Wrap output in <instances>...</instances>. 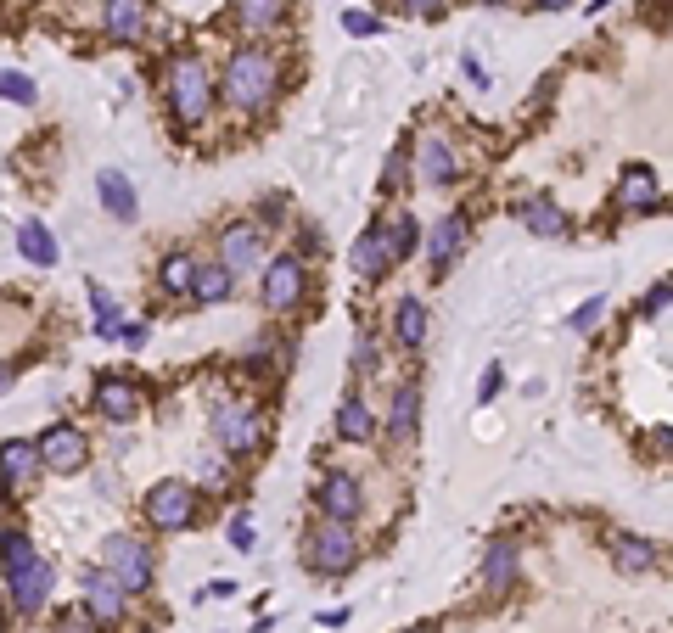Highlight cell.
<instances>
[{
  "label": "cell",
  "mask_w": 673,
  "mask_h": 633,
  "mask_svg": "<svg viewBox=\"0 0 673 633\" xmlns=\"http://www.w3.org/2000/svg\"><path fill=\"white\" fill-rule=\"evenodd\" d=\"M376 365H382V348H376L371 331H359V342H354V370H359V376H371Z\"/></svg>",
  "instance_id": "cell-36"
},
{
  "label": "cell",
  "mask_w": 673,
  "mask_h": 633,
  "mask_svg": "<svg viewBox=\"0 0 673 633\" xmlns=\"http://www.w3.org/2000/svg\"><path fill=\"white\" fill-rule=\"evenodd\" d=\"M601 314H606V297H589V303H578L573 331H595V325H601Z\"/></svg>",
  "instance_id": "cell-37"
},
{
  "label": "cell",
  "mask_w": 673,
  "mask_h": 633,
  "mask_svg": "<svg viewBox=\"0 0 673 633\" xmlns=\"http://www.w3.org/2000/svg\"><path fill=\"white\" fill-rule=\"evenodd\" d=\"M359 561V538H354V521H315L309 527V566L320 577H337Z\"/></svg>",
  "instance_id": "cell-4"
},
{
  "label": "cell",
  "mask_w": 673,
  "mask_h": 633,
  "mask_svg": "<svg viewBox=\"0 0 673 633\" xmlns=\"http://www.w3.org/2000/svg\"><path fill=\"white\" fill-rule=\"evenodd\" d=\"M214 443H219V454H230V460H247V454L264 443V421H258V409L247 404V398H225V404L214 409Z\"/></svg>",
  "instance_id": "cell-3"
},
{
  "label": "cell",
  "mask_w": 673,
  "mask_h": 633,
  "mask_svg": "<svg viewBox=\"0 0 673 633\" xmlns=\"http://www.w3.org/2000/svg\"><path fill=\"white\" fill-rule=\"evenodd\" d=\"M483 6H505V0H483Z\"/></svg>",
  "instance_id": "cell-49"
},
{
  "label": "cell",
  "mask_w": 673,
  "mask_h": 633,
  "mask_svg": "<svg viewBox=\"0 0 673 633\" xmlns=\"http://www.w3.org/2000/svg\"><path fill=\"white\" fill-rule=\"evenodd\" d=\"M101 566L124 583V594H141L152 589V549L141 544V538H129V533H113L107 544H101Z\"/></svg>",
  "instance_id": "cell-5"
},
{
  "label": "cell",
  "mask_w": 673,
  "mask_h": 633,
  "mask_svg": "<svg viewBox=\"0 0 673 633\" xmlns=\"http://www.w3.org/2000/svg\"><path fill=\"white\" fill-rule=\"evenodd\" d=\"M416 163H421V180L427 185H455L460 163H455V146L444 141V135H421L416 146Z\"/></svg>",
  "instance_id": "cell-19"
},
{
  "label": "cell",
  "mask_w": 673,
  "mask_h": 633,
  "mask_svg": "<svg viewBox=\"0 0 673 633\" xmlns=\"http://www.w3.org/2000/svg\"><path fill=\"white\" fill-rule=\"evenodd\" d=\"M219 96H225L236 113H258V107H270V96H275V62H270V51H258V45L230 51Z\"/></svg>",
  "instance_id": "cell-1"
},
{
  "label": "cell",
  "mask_w": 673,
  "mask_h": 633,
  "mask_svg": "<svg viewBox=\"0 0 673 633\" xmlns=\"http://www.w3.org/2000/svg\"><path fill=\"white\" fill-rule=\"evenodd\" d=\"M466 73H472V85H477V90L488 85V73H483V62H477V57H466Z\"/></svg>",
  "instance_id": "cell-45"
},
{
  "label": "cell",
  "mask_w": 673,
  "mask_h": 633,
  "mask_svg": "<svg viewBox=\"0 0 673 633\" xmlns=\"http://www.w3.org/2000/svg\"><path fill=\"white\" fill-rule=\"evenodd\" d=\"M0 101H17V107H29L34 101V79L17 68H0Z\"/></svg>",
  "instance_id": "cell-34"
},
{
  "label": "cell",
  "mask_w": 673,
  "mask_h": 633,
  "mask_svg": "<svg viewBox=\"0 0 673 633\" xmlns=\"http://www.w3.org/2000/svg\"><path fill=\"white\" fill-rule=\"evenodd\" d=\"M169 107L180 129H197L202 118L214 113V73L202 57H174L169 68Z\"/></svg>",
  "instance_id": "cell-2"
},
{
  "label": "cell",
  "mask_w": 673,
  "mask_h": 633,
  "mask_svg": "<svg viewBox=\"0 0 673 633\" xmlns=\"http://www.w3.org/2000/svg\"><path fill=\"white\" fill-rule=\"evenodd\" d=\"M393 331H399V342L410 353L427 348V303H421V297H399V309H393Z\"/></svg>",
  "instance_id": "cell-23"
},
{
  "label": "cell",
  "mask_w": 673,
  "mask_h": 633,
  "mask_svg": "<svg viewBox=\"0 0 673 633\" xmlns=\"http://www.w3.org/2000/svg\"><path fill=\"white\" fill-rule=\"evenodd\" d=\"M96 409L107 415V421H135L141 415V387L135 381H124V376H107V381H96Z\"/></svg>",
  "instance_id": "cell-16"
},
{
  "label": "cell",
  "mask_w": 673,
  "mask_h": 633,
  "mask_svg": "<svg viewBox=\"0 0 673 633\" xmlns=\"http://www.w3.org/2000/svg\"><path fill=\"white\" fill-rule=\"evenodd\" d=\"M539 6H545V12H561V6H573V0H539Z\"/></svg>",
  "instance_id": "cell-47"
},
{
  "label": "cell",
  "mask_w": 673,
  "mask_h": 633,
  "mask_svg": "<svg viewBox=\"0 0 673 633\" xmlns=\"http://www.w3.org/2000/svg\"><path fill=\"white\" fill-rule=\"evenodd\" d=\"M51 583H57V572H51V561H23L17 572H6V605H12L17 617H34L45 600H51Z\"/></svg>",
  "instance_id": "cell-8"
},
{
  "label": "cell",
  "mask_w": 673,
  "mask_h": 633,
  "mask_svg": "<svg viewBox=\"0 0 673 633\" xmlns=\"http://www.w3.org/2000/svg\"><path fill=\"white\" fill-rule=\"evenodd\" d=\"M17 247H23V258H29L34 269L57 264V241H51V230H45L40 219H23V225H17Z\"/></svg>",
  "instance_id": "cell-24"
},
{
  "label": "cell",
  "mask_w": 673,
  "mask_h": 633,
  "mask_svg": "<svg viewBox=\"0 0 673 633\" xmlns=\"http://www.w3.org/2000/svg\"><path fill=\"white\" fill-rule=\"evenodd\" d=\"M404 174H410V146H393V152H387V169H382V185L387 191H399Z\"/></svg>",
  "instance_id": "cell-35"
},
{
  "label": "cell",
  "mask_w": 673,
  "mask_h": 633,
  "mask_svg": "<svg viewBox=\"0 0 673 633\" xmlns=\"http://www.w3.org/2000/svg\"><path fill=\"white\" fill-rule=\"evenodd\" d=\"M416 241H421V225L410 219V213H393V219H387V253H393V269L416 253Z\"/></svg>",
  "instance_id": "cell-30"
},
{
  "label": "cell",
  "mask_w": 673,
  "mask_h": 633,
  "mask_svg": "<svg viewBox=\"0 0 673 633\" xmlns=\"http://www.w3.org/2000/svg\"><path fill=\"white\" fill-rule=\"evenodd\" d=\"M57 633H90V617H85V611H62Z\"/></svg>",
  "instance_id": "cell-40"
},
{
  "label": "cell",
  "mask_w": 673,
  "mask_h": 633,
  "mask_svg": "<svg viewBox=\"0 0 673 633\" xmlns=\"http://www.w3.org/2000/svg\"><path fill=\"white\" fill-rule=\"evenodd\" d=\"M230 544H236V549H253V544H258L253 516H236V521H230Z\"/></svg>",
  "instance_id": "cell-39"
},
{
  "label": "cell",
  "mask_w": 673,
  "mask_h": 633,
  "mask_svg": "<svg viewBox=\"0 0 673 633\" xmlns=\"http://www.w3.org/2000/svg\"><path fill=\"white\" fill-rule=\"evenodd\" d=\"M34 477H40V449L23 443V437L0 443V499H17Z\"/></svg>",
  "instance_id": "cell-12"
},
{
  "label": "cell",
  "mask_w": 673,
  "mask_h": 633,
  "mask_svg": "<svg viewBox=\"0 0 673 633\" xmlns=\"http://www.w3.org/2000/svg\"><path fill=\"white\" fill-rule=\"evenodd\" d=\"M516 225H528L533 236L556 241L561 230H567V213H561L550 197H528V202H516Z\"/></svg>",
  "instance_id": "cell-20"
},
{
  "label": "cell",
  "mask_w": 673,
  "mask_h": 633,
  "mask_svg": "<svg viewBox=\"0 0 673 633\" xmlns=\"http://www.w3.org/2000/svg\"><path fill=\"white\" fill-rule=\"evenodd\" d=\"M404 633H432V628H427V622H416V628H404Z\"/></svg>",
  "instance_id": "cell-48"
},
{
  "label": "cell",
  "mask_w": 673,
  "mask_h": 633,
  "mask_svg": "<svg viewBox=\"0 0 673 633\" xmlns=\"http://www.w3.org/2000/svg\"><path fill=\"white\" fill-rule=\"evenodd\" d=\"M96 191H101V208L113 213L118 225H129V219H135V191H129V180H124L118 169H107V174H101V180H96Z\"/></svg>",
  "instance_id": "cell-26"
},
{
  "label": "cell",
  "mask_w": 673,
  "mask_h": 633,
  "mask_svg": "<svg viewBox=\"0 0 673 633\" xmlns=\"http://www.w3.org/2000/svg\"><path fill=\"white\" fill-rule=\"evenodd\" d=\"M124 605H129L124 583H118L107 566H90V572H85V617H90V622H107V628H113V622L124 617Z\"/></svg>",
  "instance_id": "cell-10"
},
{
  "label": "cell",
  "mask_w": 673,
  "mask_h": 633,
  "mask_svg": "<svg viewBox=\"0 0 673 633\" xmlns=\"http://www.w3.org/2000/svg\"><path fill=\"white\" fill-rule=\"evenodd\" d=\"M343 29L354 34V40H365V34H382V17H371V12H343Z\"/></svg>",
  "instance_id": "cell-38"
},
{
  "label": "cell",
  "mask_w": 673,
  "mask_h": 633,
  "mask_svg": "<svg viewBox=\"0 0 673 633\" xmlns=\"http://www.w3.org/2000/svg\"><path fill=\"white\" fill-rule=\"evenodd\" d=\"M230 286H236V275H230L225 264H197L191 269V297H197V303H225Z\"/></svg>",
  "instance_id": "cell-28"
},
{
  "label": "cell",
  "mask_w": 673,
  "mask_h": 633,
  "mask_svg": "<svg viewBox=\"0 0 673 633\" xmlns=\"http://www.w3.org/2000/svg\"><path fill=\"white\" fill-rule=\"evenodd\" d=\"M118 342H129V348H141V342H146V325H124V331H118Z\"/></svg>",
  "instance_id": "cell-44"
},
{
  "label": "cell",
  "mask_w": 673,
  "mask_h": 633,
  "mask_svg": "<svg viewBox=\"0 0 673 633\" xmlns=\"http://www.w3.org/2000/svg\"><path fill=\"white\" fill-rule=\"evenodd\" d=\"M23 561H34V538L23 527H6L0 533V572H17Z\"/></svg>",
  "instance_id": "cell-32"
},
{
  "label": "cell",
  "mask_w": 673,
  "mask_h": 633,
  "mask_svg": "<svg viewBox=\"0 0 673 633\" xmlns=\"http://www.w3.org/2000/svg\"><path fill=\"white\" fill-rule=\"evenodd\" d=\"M404 12L410 17H438L444 12V0H404Z\"/></svg>",
  "instance_id": "cell-42"
},
{
  "label": "cell",
  "mask_w": 673,
  "mask_h": 633,
  "mask_svg": "<svg viewBox=\"0 0 673 633\" xmlns=\"http://www.w3.org/2000/svg\"><path fill=\"white\" fill-rule=\"evenodd\" d=\"M348 264H354V275H365V281H376V275L393 269V253H387V219H376V225L354 241V258H348Z\"/></svg>",
  "instance_id": "cell-17"
},
{
  "label": "cell",
  "mask_w": 673,
  "mask_h": 633,
  "mask_svg": "<svg viewBox=\"0 0 673 633\" xmlns=\"http://www.w3.org/2000/svg\"><path fill=\"white\" fill-rule=\"evenodd\" d=\"M12 376H17V365H12V359H0V393L12 387Z\"/></svg>",
  "instance_id": "cell-46"
},
{
  "label": "cell",
  "mask_w": 673,
  "mask_h": 633,
  "mask_svg": "<svg viewBox=\"0 0 673 633\" xmlns=\"http://www.w3.org/2000/svg\"><path fill=\"white\" fill-rule=\"evenodd\" d=\"M500 381H505V370L500 365H488V376H483V387H477V404H488V398L500 393Z\"/></svg>",
  "instance_id": "cell-41"
},
{
  "label": "cell",
  "mask_w": 673,
  "mask_h": 633,
  "mask_svg": "<svg viewBox=\"0 0 673 633\" xmlns=\"http://www.w3.org/2000/svg\"><path fill=\"white\" fill-rule=\"evenodd\" d=\"M191 269H197V258H191V253H169V258H163V292L186 297L191 292Z\"/></svg>",
  "instance_id": "cell-33"
},
{
  "label": "cell",
  "mask_w": 673,
  "mask_h": 633,
  "mask_svg": "<svg viewBox=\"0 0 673 633\" xmlns=\"http://www.w3.org/2000/svg\"><path fill=\"white\" fill-rule=\"evenodd\" d=\"M264 303L275 314H292L303 303V258L298 253H281L270 269H264Z\"/></svg>",
  "instance_id": "cell-9"
},
{
  "label": "cell",
  "mask_w": 673,
  "mask_h": 633,
  "mask_svg": "<svg viewBox=\"0 0 673 633\" xmlns=\"http://www.w3.org/2000/svg\"><path fill=\"white\" fill-rule=\"evenodd\" d=\"M90 309H96V337L113 342L118 331H124V309H118L113 297H107V286H90Z\"/></svg>",
  "instance_id": "cell-31"
},
{
  "label": "cell",
  "mask_w": 673,
  "mask_h": 633,
  "mask_svg": "<svg viewBox=\"0 0 673 633\" xmlns=\"http://www.w3.org/2000/svg\"><path fill=\"white\" fill-rule=\"evenodd\" d=\"M281 17H287V0H236V23H242V29H253V34L275 29Z\"/></svg>",
  "instance_id": "cell-29"
},
{
  "label": "cell",
  "mask_w": 673,
  "mask_h": 633,
  "mask_svg": "<svg viewBox=\"0 0 673 633\" xmlns=\"http://www.w3.org/2000/svg\"><path fill=\"white\" fill-rule=\"evenodd\" d=\"M320 510H326L331 521H354L359 516V505H365V493H359V482L348 477V471H331L326 482H320Z\"/></svg>",
  "instance_id": "cell-15"
},
{
  "label": "cell",
  "mask_w": 673,
  "mask_h": 633,
  "mask_svg": "<svg viewBox=\"0 0 673 633\" xmlns=\"http://www.w3.org/2000/svg\"><path fill=\"white\" fill-rule=\"evenodd\" d=\"M416 426H421V387L404 381L399 393H393V409H387V437L410 449V443H416Z\"/></svg>",
  "instance_id": "cell-18"
},
{
  "label": "cell",
  "mask_w": 673,
  "mask_h": 633,
  "mask_svg": "<svg viewBox=\"0 0 673 633\" xmlns=\"http://www.w3.org/2000/svg\"><path fill=\"white\" fill-rule=\"evenodd\" d=\"M460 247H466V213H444V219L432 225V236H427L432 275H449V264L460 258Z\"/></svg>",
  "instance_id": "cell-13"
},
{
  "label": "cell",
  "mask_w": 673,
  "mask_h": 633,
  "mask_svg": "<svg viewBox=\"0 0 673 633\" xmlns=\"http://www.w3.org/2000/svg\"><path fill=\"white\" fill-rule=\"evenodd\" d=\"M662 309H668V286H657V292L645 297V314H662Z\"/></svg>",
  "instance_id": "cell-43"
},
{
  "label": "cell",
  "mask_w": 673,
  "mask_h": 633,
  "mask_svg": "<svg viewBox=\"0 0 673 633\" xmlns=\"http://www.w3.org/2000/svg\"><path fill=\"white\" fill-rule=\"evenodd\" d=\"M371 432H376L371 404H365V398H343V404H337V437H343V443H365Z\"/></svg>",
  "instance_id": "cell-27"
},
{
  "label": "cell",
  "mask_w": 673,
  "mask_h": 633,
  "mask_svg": "<svg viewBox=\"0 0 673 633\" xmlns=\"http://www.w3.org/2000/svg\"><path fill=\"white\" fill-rule=\"evenodd\" d=\"M40 449V471H57V477H73V471H85L90 465V443H85V432L79 426H68V421H57L51 432L34 443Z\"/></svg>",
  "instance_id": "cell-7"
},
{
  "label": "cell",
  "mask_w": 673,
  "mask_h": 633,
  "mask_svg": "<svg viewBox=\"0 0 673 633\" xmlns=\"http://www.w3.org/2000/svg\"><path fill=\"white\" fill-rule=\"evenodd\" d=\"M219 264L230 269V275H247V269L264 264V230L253 225V219H242V225H225V236H219Z\"/></svg>",
  "instance_id": "cell-11"
},
{
  "label": "cell",
  "mask_w": 673,
  "mask_h": 633,
  "mask_svg": "<svg viewBox=\"0 0 673 633\" xmlns=\"http://www.w3.org/2000/svg\"><path fill=\"white\" fill-rule=\"evenodd\" d=\"M617 202L629 213H651L662 202V180H657V169H645V163H629L623 169V180H617Z\"/></svg>",
  "instance_id": "cell-14"
},
{
  "label": "cell",
  "mask_w": 673,
  "mask_h": 633,
  "mask_svg": "<svg viewBox=\"0 0 673 633\" xmlns=\"http://www.w3.org/2000/svg\"><path fill=\"white\" fill-rule=\"evenodd\" d=\"M146 6H152V0H107V6H101V23H107L113 40H135V34L146 29Z\"/></svg>",
  "instance_id": "cell-22"
},
{
  "label": "cell",
  "mask_w": 673,
  "mask_h": 633,
  "mask_svg": "<svg viewBox=\"0 0 673 633\" xmlns=\"http://www.w3.org/2000/svg\"><path fill=\"white\" fill-rule=\"evenodd\" d=\"M146 521L158 533H186L191 521H197V488L191 482H158V488L146 493Z\"/></svg>",
  "instance_id": "cell-6"
},
{
  "label": "cell",
  "mask_w": 673,
  "mask_h": 633,
  "mask_svg": "<svg viewBox=\"0 0 673 633\" xmlns=\"http://www.w3.org/2000/svg\"><path fill=\"white\" fill-rule=\"evenodd\" d=\"M612 561H617V572H651V566H657V544H651V538H640V533H623L612 544Z\"/></svg>",
  "instance_id": "cell-25"
},
{
  "label": "cell",
  "mask_w": 673,
  "mask_h": 633,
  "mask_svg": "<svg viewBox=\"0 0 673 633\" xmlns=\"http://www.w3.org/2000/svg\"><path fill=\"white\" fill-rule=\"evenodd\" d=\"M516 561H522V549H516V538H494L488 544V561H483V583L494 594H505L516 583Z\"/></svg>",
  "instance_id": "cell-21"
}]
</instances>
